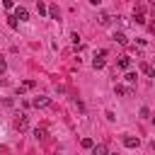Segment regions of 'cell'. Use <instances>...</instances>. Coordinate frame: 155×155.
I'll return each instance as SVG.
<instances>
[{
	"label": "cell",
	"mask_w": 155,
	"mask_h": 155,
	"mask_svg": "<svg viewBox=\"0 0 155 155\" xmlns=\"http://www.w3.org/2000/svg\"><path fill=\"white\" fill-rule=\"evenodd\" d=\"M15 19H19V22H27V19H29V12H27L24 7H17V10H15Z\"/></svg>",
	"instance_id": "6"
},
{
	"label": "cell",
	"mask_w": 155,
	"mask_h": 155,
	"mask_svg": "<svg viewBox=\"0 0 155 155\" xmlns=\"http://www.w3.org/2000/svg\"><path fill=\"white\" fill-rule=\"evenodd\" d=\"M150 5H153V7H155V0H150Z\"/></svg>",
	"instance_id": "23"
},
{
	"label": "cell",
	"mask_w": 155,
	"mask_h": 155,
	"mask_svg": "<svg viewBox=\"0 0 155 155\" xmlns=\"http://www.w3.org/2000/svg\"><path fill=\"white\" fill-rule=\"evenodd\" d=\"M90 150H92V155H109V153H107V145H104V143H97V145H92Z\"/></svg>",
	"instance_id": "7"
},
{
	"label": "cell",
	"mask_w": 155,
	"mask_h": 155,
	"mask_svg": "<svg viewBox=\"0 0 155 155\" xmlns=\"http://www.w3.org/2000/svg\"><path fill=\"white\" fill-rule=\"evenodd\" d=\"M7 24H10L12 29H17V19H15V17H7Z\"/></svg>",
	"instance_id": "19"
},
{
	"label": "cell",
	"mask_w": 155,
	"mask_h": 155,
	"mask_svg": "<svg viewBox=\"0 0 155 155\" xmlns=\"http://www.w3.org/2000/svg\"><path fill=\"white\" fill-rule=\"evenodd\" d=\"M140 70H143L148 78H155V70H153V65H150V63H140Z\"/></svg>",
	"instance_id": "11"
},
{
	"label": "cell",
	"mask_w": 155,
	"mask_h": 155,
	"mask_svg": "<svg viewBox=\"0 0 155 155\" xmlns=\"http://www.w3.org/2000/svg\"><path fill=\"white\" fill-rule=\"evenodd\" d=\"M116 65H119L121 70H128V68H131V56H119Z\"/></svg>",
	"instance_id": "5"
},
{
	"label": "cell",
	"mask_w": 155,
	"mask_h": 155,
	"mask_svg": "<svg viewBox=\"0 0 155 155\" xmlns=\"http://www.w3.org/2000/svg\"><path fill=\"white\" fill-rule=\"evenodd\" d=\"M48 15H51L53 19H58V15H61V12H58V7H56V5H51V7H48Z\"/></svg>",
	"instance_id": "15"
},
{
	"label": "cell",
	"mask_w": 155,
	"mask_h": 155,
	"mask_svg": "<svg viewBox=\"0 0 155 155\" xmlns=\"http://www.w3.org/2000/svg\"><path fill=\"white\" fill-rule=\"evenodd\" d=\"M2 7H5V10H12L15 2H12V0H2Z\"/></svg>",
	"instance_id": "18"
},
{
	"label": "cell",
	"mask_w": 155,
	"mask_h": 155,
	"mask_svg": "<svg viewBox=\"0 0 155 155\" xmlns=\"http://www.w3.org/2000/svg\"><path fill=\"white\" fill-rule=\"evenodd\" d=\"M36 10H39V15H46V12H48V7H46V5L41 2V0L36 2Z\"/></svg>",
	"instance_id": "14"
},
{
	"label": "cell",
	"mask_w": 155,
	"mask_h": 155,
	"mask_svg": "<svg viewBox=\"0 0 155 155\" xmlns=\"http://www.w3.org/2000/svg\"><path fill=\"white\" fill-rule=\"evenodd\" d=\"M104 56H107V51H97V56L92 58V68H104Z\"/></svg>",
	"instance_id": "2"
},
{
	"label": "cell",
	"mask_w": 155,
	"mask_h": 155,
	"mask_svg": "<svg viewBox=\"0 0 155 155\" xmlns=\"http://www.w3.org/2000/svg\"><path fill=\"white\" fill-rule=\"evenodd\" d=\"M5 68H7V63H5V58H2V56H0V73H2V70H5Z\"/></svg>",
	"instance_id": "20"
},
{
	"label": "cell",
	"mask_w": 155,
	"mask_h": 155,
	"mask_svg": "<svg viewBox=\"0 0 155 155\" xmlns=\"http://www.w3.org/2000/svg\"><path fill=\"white\" fill-rule=\"evenodd\" d=\"M148 29H150V31L155 34V22H150V24H148Z\"/></svg>",
	"instance_id": "21"
},
{
	"label": "cell",
	"mask_w": 155,
	"mask_h": 155,
	"mask_svg": "<svg viewBox=\"0 0 155 155\" xmlns=\"http://www.w3.org/2000/svg\"><path fill=\"white\" fill-rule=\"evenodd\" d=\"M99 2H102V0H90V5H94V7H97Z\"/></svg>",
	"instance_id": "22"
},
{
	"label": "cell",
	"mask_w": 155,
	"mask_h": 155,
	"mask_svg": "<svg viewBox=\"0 0 155 155\" xmlns=\"http://www.w3.org/2000/svg\"><path fill=\"white\" fill-rule=\"evenodd\" d=\"M80 145H82V148H92V145H94V140H92V138H82V140H80Z\"/></svg>",
	"instance_id": "16"
},
{
	"label": "cell",
	"mask_w": 155,
	"mask_h": 155,
	"mask_svg": "<svg viewBox=\"0 0 155 155\" xmlns=\"http://www.w3.org/2000/svg\"><path fill=\"white\" fill-rule=\"evenodd\" d=\"M97 22H99L102 27H107V24H111V15H107V12H102V15L97 17Z\"/></svg>",
	"instance_id": "10"
},
{
	"label": "cell",
	"mask_w": 155,
	"mask_h": 155,
	"mask_svg": "<svg viewBox=\"0 0 155 155\" xmlns=\"http://www.w3.org/2000/svg\"><path fill=\"white\" fill-rule=\"evenodd\" d=\"M133 19H136V24H145V15L143 12H133Z\"/></svg>",
	"instance_id": "12"
},
{
	"label": "cell",
	"mask_w": 155,
	"mask_h": 155,
	"mask_svg": "<svg viewBox=\"0 0 155 155\" xmlns=\"http://www.w3.org/2000/svg\"><path fill=\"white\" fill-rule=\"evenodd\" d=\"M44 136H46V128H44V126L34 128V138H44Z\"/></svg>",
	"instance_id": "13"
},
{
	"label": "cell",
	"mask_w": 155,
	"mask_h": 155,
	"mask_svg": "<svg viewBox=\"0 0 155 155\" xmlns=\"http://www.w3.org/2000/svg\"><path fill=\"white\" fill-rule=\"evenodd\" d=\"M15 126H17V131H19V133H24V131L29 128V119H27V116L22 114V116H19V119L15 121Z\"/></svg>",
	"instance_id": "3"
},
{
	"label": "cell",
	"mask_w": 155,
	"mask_h": 155,
	"mask_svg": "<svg viewBox=\"0 0 155 155\" xmlns=\"http://www.w3.org/2000/svg\"><path fill=\"white\" fill-rule=\"evenodd\" d=\"M31 104H34L36 109H44V107H48V104H51V97H44V94H39V97H34V99H31Z\"/></svg>",
	"instance_id": "1"
},
{
	"label": "cell",
	"mask_w": 155,
	"mask_h": 155,
	"mask_svg": "<svg viewBox=\"0 0 155 155\" xmlns=\"http://www.w3.org/2000/svg\"><path fill=\"white\" fill-rule=\"evenodd\" d=\"M124 145L126 148H138L140 140H138V136H124Z\"/></svg>",
	"instance_id": "4"
},
{
	"label": "cell",
	"mask_w": 155,
	"mask_h": 155,
	"mask_svg": "<svg viewBox=\"0 0 155 155\" xmlns=\"http://www.w3.org/2000/svg\"><path fill=\"white\" fill-rule=\"evenodd\" d=\"M114 92H116V94H126V97H131V94H133V90H131V87H124V85H116V87H114Z\"/></svg>",
	"instance_id": "9"
},
{
	"label": "cell",
	"mask_w": 155,
	"mask_h": 155,
	"mask_svg": "<svg viewBox=\"0 0 155 155\" xmlns=\"http://www.w3.org/2000/svg\"><path fill=\"white\" fill-rule=\"evenodd\" d=\"M126 82L133 85V82H136V73H126Z\"/></svg>",
	"instance_id": "17"
},
{
	"label": "cell",
	"mask_w": 155,
	"mask_h": 155,
	"mask_svg": "<svg viewBox=\"0 0 155 155\" xmlns=\"http://www.w3.org/2000/svg\"><path fill=\"white\" fill-rule=\"evenodd\" d=\"M114 41H116V44H121V46H128V39H126V34H124V31H116V34H114Z\"/></svg>",
	"instance_id": "8"
}]
</instances>
